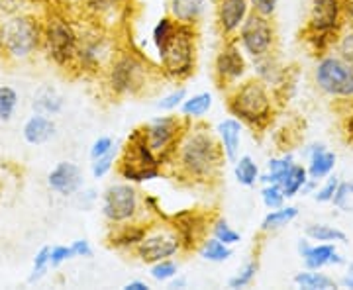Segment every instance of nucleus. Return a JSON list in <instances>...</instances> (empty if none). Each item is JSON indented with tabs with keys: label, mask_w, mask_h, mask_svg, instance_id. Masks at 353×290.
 Returning a JSON list of instances; mask_svg holds the SVG:
<instances>
[{
	"label": "nucleus",
	"mask_w": 353,
	"mask_h": 290,
	"mask_svg": "<svg viewBox=\"0 0 353 290\" xmlns=\"http://www.w3.org/2000/svg\"><path fill=\"white\" fill-rule=\"evenodd\" d=\"M171 165L181 177L189 178L190 183L208 185L210 180H216L226 165L216 132L206 124H201V120L190 122L176 145Z\"/></svg>",
	"instance_id": "nucleus-1"
},
{
	"label": "nucleus",
	"mask_w": 353,
	"mask_h": 290,
	"mask_svg": "<svg viewBox=\"0 0 353 290\" xmlns=\"http://www.w3.org/2000/svg\"><path fill=\"white\" fill-rule=\"evenodd\" d=\"M226 106L228 112L238 118L243 126H250L257 132H263L271 124L275 112L269 87L257 76L241 81L234 89H230Z\"/></svg>",
	"instance_id": "nucleus-2"
},
{
	"label": "nucleus",
	"mask_w": 353,
	"mask_h": 290,
	"mask_svg": "<svg viewBox=\"0 0 353 290\" xmlns=\"http://www.w3.org/2000/svg\"><path fill=\"white\" fill-rule=\"evenodd\" d=\"M116 167H118L120 178H124L132 185L150 183L163 175V163L150 147L143 127H136L128 136L126 145L120 149Z\"/></svg>",
	"instance_id": "nucleus-3"
},
{
	"label": "nucleus",
	"mask_w": 353,
	"mask_h": 290,
	"mask_svg": "<svg viewBox=\"0 0 353 290\" xmlns=\"http://www.w3.org/2000/svg\"><path fill=\"white\" fill-rule=\"evenodd\" d=\"M159 69L171 81H185L194 73L196 61V30L194 25L179 24L167 50L157 57Z\"/></svg>",
	"instance_id": "nucleus-4"
},
{
	"label": "nucleus",
	"mask_w": 353,
	"mask_h": 290,
	"mask_svg": "<svg viewBox=\"0 0 353 290\" xmlns=\"http://www.w3.org/2000/svg\"><path fill=\"white\" fill-rule=\"evenodd\" d=\"M189 124V120H185L181 114L167 112L163 116L153 118L152 122H148L145 126H141L150 147L161 159L163 167L173 163L176 145H179V141H181Z\"/></svg>",
	"instance_id": "nucleus-5"
},
{
	"label": "nucleus",
	"mask_w": 353,
	"mask_h": 290,
	"mask_svg": "<svg viewBox=\"0 0 353 290\" xmlns=\"http://www.w3.org/2000/svg\"><path fill=\"white\" fill-rule=\"evenodd\" d=\"M0 43L14 59H26L43 43V25L34 16H14L0 30Z\"/></svg>",
	"instance_id": "nucleus-6"
},
{
	"label": "nucleus",
	"mask_w": 353,
	"mask_h": 290,
	"mask_svg": "<svg viewBox=\"0 0 353 290\" xmlns=\"http://www.w3.org/2000/svg\"><path fill=\"white\" fill-rule=\"evenodd\" d=\"M143 210L141 194L132 183H112L110 187L102 192L101 212L104 220L112 226L118 224H128L139 220V214Z\"/></svg>",
	"instance_id": "nucleus-7"
},
{
	"label": "nucleus",
	"mask_w": 353,
	"mask_h": 290,
	"mask_svg": "<svg viewBox=\"0 0 353 290\" xmlns=\"http://www.w3.org/2000/svg\"><path fill=\"white\" fill-rule=\"evenodd\" d=\"M318 89L334 101H353V65L341 59L338 53L324 55L314 69Z\"/></svg>",
	"instance_id": "nucleus-8"
},
{
	"label": "nucleus",
	"mask_w": 353,
	"mask_h": 290,
	"mask_svg": "<svg viewBox=\"0 0 353 290\" xmlns=\"http://www.w3.org/2000/svg\"><path fill=\"white\" fill-rule=\"evenodd\" d=\"M43 45L53 63L69 67L75 63L79 50V32L63 16H51L43 25Z\"/></svg>",
	"instance_id": "nucleus-9"
},
{
	"label": "nucleus",
	"mask_w": 353,
	"mask_h": 290,
	"mask_svg": "<svg viewBox=\"0 0 353 290\" xmlns=\"http://www.w3.org/2000/svg\"><path fill=\"white\" fill-rule=\"evenodd\" d=\"M148 67L136 53H122L108 67V87L116 96H134L145 87Z\"/></svg>",
	"instance_id": "nucleus-10"
},
{
	"label": "nucleus",
	"mask_w": 353,
	"mask_h": 290,
	"mask_svg": "<svg viewBox=\"0 0 353 290\" xmlns=\"http://www.w3.org/2000/svg\"><path fill=\"white\" fill-rule=\"evenodd\" d=\"M236 39L248 57L259 59V57L273 53L277 34H275V25L271 22V18L252 12L241 24Z\"/></svg>",
	"instance_id": "nucleus-11"
},
{
	"label": "nucleus",
	"mask_w": 353,
	"mask_h": 290,
	"mask_svg": "<svg viewBox=\"0 0 353 290\" xmlns=\"http://www.w3.org/2000/svg\"><path fill=\"white\" fill-rule=\"evenodd\" d=\"M136 257L145 265H153L163 259H173L183 251L181 240L171 226H155L148 229L143 240L136 245Z\"/></svg>",
	"instance_id": "nucleus-12"
},
{
	"label": "nucleus",
	"mask_w": 353,
	"mask_h": 290,
	"mask_svg": "<svg viewBox=\"0 0 353 290\" xmlns=\"http://www.w3.org/2000/svg\"><path fill=\"white\" fill-rule=\"evenodd\" d=\"M248 69L250 65L238 39H226V43L218 51L214 59V79L218 87L228 90L234 89L238 83L243 81V76L248 75Z\"/></svg>",
	"instance_id": "nucleus-13"
},
{
	"label": "nucleus",
	"mask_w": 353,
	"mask_h": 290,
	"mask_svg": "<svg viewBox=\"0 0 353 290\" xmlns=\"http://www.w3.org/2000/svg\"><path fill=\"white\" fill-rule=\"evenodd\" d=\"M343 24V0H312L304 34L340 36Z\"/></svg>",
	"instance_id": "nucleus-14"
},
{
	"label": "nucleus",
	"mask_w": 353,
	"mask_h": 290,
	"mask_svg": "<svg viewBox=\"0 0 353 290\" xmlns=\"http://www.w3.org/2000/svg\"><path fill=\"white\" fill-rule=\"evenodd\" d=\"M171 227L175 229V234L181 240L183 251H192L199 249V245L204 240V231H206V218L199 214L196 210H181L173 216L167 218Z\"/></svg>",
	"instance_id": "nucleus-15"
},
{
	"label": "nucleus",
	"mask_w": 353,
	"mask_h": 290,
	"mask_svg": "<svg viewBox=\"0 0 353 290\" xmlns=\"http://www.w3.org/2000/svg\"><path fill=\"white\" fill-rule=\"evenodd\" d=\"M252 14L250 0H218L216 2V25L218 32L230 39L240 32L241 24Z\"/></svg>",
	"instance_id": "nucleus-16"
},
{
	"label": "nucleus",
	"mask_w": 353,
	"mask_h": 290,
	"mask_svg": "<svg viewBox=\"0 0 353 290\" xmlns=\"http://www.w3.org/2000/svg\"><path fill=\"white\" fill-rule=\"evenodd\" d=\"M296 249H299V255L303 257L304 267L312 269V271H322L328 265H345V257H341L338 253L336 243H322V241L310 243V240L306 238V240H299Z\"/></svg>",
	"instance_id": "nucleus-17"
},
{
	"label": "nucleus",
	"mask_w": 353,
	"mask_h": 290,
	"mask_svg": "<svg viewBox=\"0 0 353 290\" xmlns=\"http://www.w3.org/2000/svg\"><path fill=\"white\" fill-rule=\"evenodd\" d=\"M48 187L59 196H75L85 189L83 169L73 161H59L48 175Z\"/></svg>",
	"instance_id": "nucleus-18"
},
{
	"label": "nucleus",
	"mask_w": 353,
	"mask_h": 290,
	"mask_svg": "<svg viewBox=\"0 0 353 290\" xmlns=\"http://www.w3.org/2000/svg\"><path fill=\"white\" fill-rule=\"evenodd\" d=\"M106 55H108V48H106L104 38L90 36V34L83 38L79 34V50H77L75 63L79 65L81 71H99Z\"/></svg>",
	"instance_id": "nucleus-19"
},
{
	"label": "nucleus",
	"mask_w": 353,
	"mask_h": 290,
	"mask_svg": "<svg viewBox=\"0 0 353 290\" xmlns=\"http://www.w3.org/2000/svg\"><path fill=\"white\" fill-rule=\"evenodd\" d=\"M241 136H243V124L238 118L230 116L218 122L216 126V138L222 145V152L228 163H234L240 157L241 149Z\"/></svg>",
	"instance_id": "nucleus-20"
},
{
	"label": "nucleus",
	"mask_w": 353,
	"mask_h": 290,
	"mask_svg": "<svg viewBox=\"0 0 353 290\" xmlns=\"http://www.w3.org/2000/svg\"><path fill=\"white\" fill-rule=\"evenodd\" d=\"M306 157H308V165H306V171H308V177L314 178V180H322V178H328L332 175V171L336 169V153L326 149L324 143H312L308 149H306Z\"/></svg>",
	"instance_id": "nucleus-21"
},
{
	"label": "nucleus",
	"mask_w": 353,
	"mask_h": 290,
	"mask_svg": "<svg viewBox=\"0 0 353 290\" xmlns=\"http://www.w3.org/2000/svg\"><path fill=\"white\" fill-rule=\"evenodd\" d=\"M57 134V126L51 120V116L46 114H34L26 120L24 127H22V136H24L26 143L30 145H43Z\"/></svg>",
	"instance_id": "nucleus-22"
},
{
	"label": "nucleus",
	"mask_w": 353,
	"mask_h": 290,
	"mask_svg": "<svg viewBox=\"0 0 353 290\" xmlns=\"http://www.w3.org/2000/svg\"><path fill=\"white\" fill-rule=\"evenodd\" d=\"M148 229L150 226H143L139 220L128 222V224H118V226H112L108 243L114 249H136V245L143 240Z\"/></svg>",
	"instance_id": "nucleus-23"
},
{
	"label": "nucleus",
	"mask_w": 353,
	"mask_h": 290,
	"mask_svg": "<svg viewBox=\"0 0 353 290\" xmlns=\"http://www.w3.org/2000/svg\"><path fill=\"white\" fill-rule=\"evenodd\" d=\"M206 10V0H169V16L179 24L196 25Z\"/></svg>",
	"instance_id": "nucleus-24"
},
{
	"label": "nucleus",
	"mask_w": 353,
	"mask_h": 290,
	"mask_svg": "<svg viewBox=\"0 0 353 290\" xmlns=\"http://www.w3.org/2000/svg\"><path fill=\"white\" fill-rule=\"evenodd\" d=\"M65 99L61 92L51 87V85H43L36 90L34 101H32V108L36 114H46V116H57L63 112Z\"/></svg>",
	"instance_id": "nucleus-25"
},
{
	"label": "nucleus",
	"mask_w": 353,
	"mask_h": 290,
	"mask_svg": "<svg viewBox=\"0 0 353 290\" xmlns=\"http://www.w3.org/2000/svg\"><path fill=\"white\" fill-rule=\"evenodd\" d=\"M212 104H214V99L210 92H196L185 99L179 108V114L189 122H199L212 110Z\"/></svg>",
	"instance_id": "nucleus-26"
},
{
	"label": "nucleus",
	"mask_w": 353,
	"mask_h": 290,
	"mask_svg": "<svg viewBox=\"0 0 353 290\" xmlns=\"http://www.w3.org/2000/svg\"><path fill=\"white\" fill-rule=\"evenodd\" d=\"M234 177L238 180V185L245 187V189H253L255 185H259L261 169L252 155H240L234 161Z\"/></svg>",
	"instance_id": "nucleus-27"
},
{
	"label": "nucleus",
	"mask_w": 353,
	"mask_h": 290,
	"mask_svg": "<svg viewBox=\"0 0 353 290\" xmlns=\"http://www.w3.org/2000/svg\"><path fill=\"white\" fill-rule=\"evenodd\" d=\"M292 165H294V155L292 153H283L279 157H271L267 161L265 173H261L259 183L261 185H281V180L289 173Z\"/></svg>",
	"instance_id": "nucleus-28"
},
{
	"label": "nucleus",
	"mask_w": 353,
	"mask_h": 290,
	"mask_svg": "<svg viewBox=\"0 0 353 290\" xmlns=\"http://www.w3.org/2000/svg\"><path fill=\"white\" fill-rule=\"evenodd\" d=\"M253 71L257 73V79L263 81L267 87H279V85H283L285 71L271 57V53L265 55V57H259V59H253Z\"/></svg>",
	"instance_id": "nucleus-29"
},
{
	"label": "nucleus",
	"mask_w": 353,
	"mask_h": 290,
	"mask_svg": "<svg viewBox=\"0 0 353 290\" xmlns=\"http://www.w3.org/2000/svg\"><path fill=\"white\" fill-rule=\"evenodd\" d=\"M176 25H179V22H176L173 16H169V14H165V16H161V18L155 22V25H153L152 30V43L153 48H155L157 57H159V55L167 50V45L171 43V39H173V36H175L176 32Z\"/></svg>",
	"instance_id": "nucleus-30"
},
{
	"label": "nucleus",
	"mask_w": 353,
	"mask_h": 290,
	"mask_svg": "<svg viewBox=\"0 0 353 290\" xmlns=\"http://www.w3.org/2000/svg\"><path fill=\"white\" fill-rule=\"evenodd\" d=\"M292 282L299 287V289L306 290H332L338 289V280H334L332 277H328L326 273H320V271H312V269H306V271H301L296 273Z\"/></svg>",
	"instance_id": "nucleus-31"
},
{
	"label": "nucleus",
	"mask_w": 353,
	"mask_h": 290,
	"mask_svg": "<svg viewBox=\"0 0 353 290\" xmlns=\"http://www.w3.org/2000/svg\"><path fill=\"white\" fill-rule=\"evenodd\" d=\"M299 218V208L296 206H281L275 210H269L267 216L261 220V231L263 234H271V231H279L283 227H287L290 222H294Z\"/></svg>",
	"instance_id": "nucleus-32"
},
{
	"label": "nucleus",
	"mask_w": 353,
	"mask_h": 290,
	"mask_svg": "<svg viewBox=\"0 0 353 290\" xmlns=\"http://www.w3.org/2000/svg\"><path fill=\"white\" fill-rule=\"evenodd\" d=\"M199 255L208 263H226L232 259L234 249H232V245H226L224 241L210 236V238H204L199 245Z\"/></svg>",
	"instance_id": "nucleus-33"
},
{
	"label": "nucleus",
	"mask_w": 353,
	"mask_h": 290,
	"mask_svg": "<svg viewBox=\"0 0 353 290\" xmlns=\"http://www.w3.org/2000/svg\"><path fill=\"white\" fill-rule=\"evenodd\" d=\"M306 238L310 241H322V243H345L347 236L340 227L330 224H308L304 229Z\"/></svg>",
	"instance_id": "nucleus-34"
},
{
	"label": "nucleus",
	"mask_w": 353,
	"mask_h": 290,
	"mask_svg": "<svg viewBox=\"0 0 353 290\" xmlns=\"http://www.w3.org/2000/svg\"><path fill=\"white\" fill-rule=\"evenodd\" d=\"M308 171H306V167L301 163H294L289 169V173L285 175V178L281 180V189L285 192V196L287 198H294L296 194H301V190L306 185V180H308Z\"/></svg>",
	"instance_id": "nucleus-35"
},
{
	"label": "nucleus",
	"mask_w": 353,
	"mask_h": 290,
	"mask_svg": "<svg viewBox=\"0 0 353 290\" xmlns=\"http://www.w3.org/2000/svg\"><path fill=\"white\" fill-rule=\"evenodd\" d=\"M118 155H120V149H118V145H114L108 153H104L101 157L92 159V161H90V175H92V178L101 180V178H104L106 175H110L114 171V167H116Z\"/></svg>",
	"instance_id": "nucleus-36"
},
{
	"label": "nucleus",
	"mask_w": 353,
	"mask_h": 290,
	"mask_svg": "<svg viewBox=\"0 0 353 290\" xmlns=\"http://www.w3.org/2000/svg\"><path fill=\"white\" fill-rule=\"evenodd\" d=\"M210 234L214 236L216 240L224 241L226 245H238L241 241V234L228 222L226 218H216L214 222L210 224Z\"/></svg>",
	"instance_id": "nucleus-37"
},
{
	"label": "nucleus",
	"mask_w": 353,
	"mask_h": 290,
	"mask_svg": "<svg viewBox=\"0 0 353 290\" xmlns=\"http://www.w3.org/2000/svg\"><path fill=\"white\" fill-rule=\"evenodd\" d=\"M50 267H51V247L50 245H43V247L36 253V257H34V265H32V273H30V277H28V282H30V284H36V282H39L41 278L48 275Z\"/></svg>",
	"instance_id": "nucleus-38"
},
{
	"label": "nucleus",
	"mask_w": 353,
	"mask_h": 290,
	"mask_svg": "<svg viewBox=\"0 0 353 290\" xmlns=\"http://www.w3.org/2000/svg\"><path fill=\"white\" fill-rule=\"evenodd\" d=\"M176 275H179V263L173 259H163V261H157V263L150 265V277L159 284H167Z\"/></svg>",
	"instance_id": "nucleus-39"
},
{
	"label": "nucleus",
	"mask_w": 353,
	"mask_h": 290,
	"mask_svg": "<svg viewBox=\"0 0 353 290\" xmlns=\"http://www.w3.org/2000/svg\"><path fill=\"white\" fill-rule=\"evenodd\" d=\"M257 271H259V263H257V261H248V263L241 267L240 271H238L234 277L228 280V289H232V290L248 289L253 280H255Z\"/></svg>",
	"instance_id": "nucleus-40"
},
{
	"label": "nucleus",
	"mask_w": 353,
	"mask_h": 290,
	"mask_svg": "<svg viewBox=\"0 0 353 290\" xmlns=\"http://www.w3.org/2000/svg\"><path fill=\"white\" fill-rule=\"evenodd\" d=\"M18 108V92L12 87H0V122H10Z\"/></svg>",
	"instance_id": "nucleus-41"
},
{
	"label": "nucleus",
	"mask_w": 353,
	"mask_h": 290,
	"mask_svg": "<svg viewBox=\"0 0 353 290\" xmlns=\"http://www.w3.org/2000/svg\"><path fill=\"white\" fill-rule=\"evenodd\" d=\"M189 94H187V89L185 87H176V89L169 90L167 94H163L159 101H157V110H161V112H175L181 108V104L185 102Z\"/></svg>",
	"instance_id": "nucleus-42"
},
{
	"label": "nucleus",
	"mask_w": 353,
	"mask_h": 290,
	"mask_svg": "<svg viewBox=\"0 0 353 290\" xmlns=\"http://www.w3.org/2000/svg\"><path fill=\"white\" fill-rule=\"evenodd\" d=\"M285 200H287V196L279 185H263L261 187V202L267 210H275V208L285 206Z\"/></svg>",
	"instance_id": "nucleus-43"
},
{
	"label": "nucleus",
	"mask_w": 353,
	"mask_h": 290,
	"mask_svg": "<svg viewBox=\"0 0 353 290\" xmlns=\"http://www.w3.org/2000/svg\"><path fill=\"white\" fill-rule=\"evenodd\" d=\"M336 53L341 59H345L347 63L353 65V25L347 32L340 34V38L336 41Z\"/></svg>",
	"instance_id": "nucleus-44"
},
{
	"label": "nucleus",
	"mask_w": 353,
	"mask_h": 290,
	"mask_svg": "<svg viewBox=\"0 0 353 290\" xmlns=\"http://www.w3.org/2000/svg\"><path fill=\"white\" fill-rule=\"evenodd\" d=\"M338 185H340V178L328 177V180H326L320 189H316L314 200L320 202V204H328V202H332L334 194H336V190H338Z\"/></svg>",
	"instance_id": "nucleus-45"
},
{
	"label": "nucleus",
	"mask_w": 353,
	"mask_h": 290,
	"mask_svg": "<svg viewBox=\"0 0 353 290\" xmlns=\"http://www.w3.org/2000/svg\"><path fill=\"white\" fill-rule=\"evenodd\" d=\"M71 259H75L71 245H55V247H51V267L53 269L61 267L67 261H71Z\"/></svg>",
	"instance_id": "nucleus-46"
},
{
	"label": "nucleus",
	"mask_w": 353,
	"mask_h": 290,
	"mask_svg": "<svg viewBox=\"0 0 353 290\" xmlns=\"http://www.w3.org/2000/svg\"><path fill=\"white\" fill-rule=\"evenodd\" d=\"M114 145H116V141H114L110 136H101V138L94 139V141H92V145H90V152H88L90 161H92V159H97V157H101V155H104V153L110 152Z\"/></svg>",
	"instance_id": "nucleus-47"
},
{
	"label": "nucleus",
	"mask_w": 353,
	"mask_h": 290,
	"mask_svg": "<svg viewBox=\"0 0 353 290\" xmlns=\"http://www.w3.org/2000/svg\"><path fill=\"white\" fill-rule=\"evenodd\" d=\"M250 4H252V10L255 14L273 18V14L277 12L279 0H250Z\"/></svg>",
	"instance_id": "nucleus-48"
},
{
	"label": "nucleus",
	"mask_w": 353,
	"mask_h": 290,
	"mask_svg": "<svg viewBox=\"0 0 353 290\" xmlns=\"http://www.w3.org/2000/svg\"><path fill=\"white\" fill-rule=\"evenodd\" d=\"M350 196H353V194L350 192L347 183H341L340 180L338 190H336V194H334V198H332V204H334L336 208H340V210H350Z\"/></svg>",
	"instance_id": "nucleus-49"
},
{
	"label": "nucleus",
	"mask_w": 353,
	"mask_h": 290,
	"mask_svg": "<svg viewBox=\"0 0 353 290\" xmlns=\"http://www.w3.org/2000/svg\"><path fill=\"white\" fill-rule=\"evenodd\" d=\"M71 249H73V255H75V259H90L92 255H94V249H92V245H90V241L88 240H75L71 243Z\"/></svg>",
	"instance_id": "nucleus-50"
},
{
	"label": "nucleus",
	"mask_w": 353,
	"mask_h": 290,
	"mask_svg": "<svg viewBox=\"0 0 353 290\" xmlns=\"http://www.w3.org/2000/svg\"><path fill=\"white\" fill-rule=\"evenodd\" d=\"M141 202H143V210H145V212H150V214H157L159 218H167V216L163 214V210H161V204H159V200H157V196H153V194H145V196L141 198Z\"/></svg>",
	"instance_id": "nucleus-51"
},
{
	"label": "nucleus",
	"mask_w": 353,
	"mask_h": 290,
	"mask_svg": "<svg viewBox=\"0 0 353 290\" xmlns=\"http://www.w3.org/2000/svg\"><path fill=\"white\" fill-rule=\"evenodd\" d=\"M75 196H79V204L83 206V208H90L94 202L99 200V196H97V190L94 189H87V190H79Z\"/></svg>",
	"instance_id": "nucleus-52"
},
{
	"label": "nucleus",
	"mask_w": 353,
	"mask_h": 290,
	"mask_svg": "<svg viewBox=\"0 0 353 290\" xmlns=\"http://www.w3.org/2000/svg\"><path fill=\"white\" fill-rule=\"evenodd\" d=\"M343 20L353 25V0H343Z\"/></svg>",
	"instance_id": "nucleus-53"
},
{
	"label": "nucleus",
	"mask_w": 353,
	"mask_h": 290,
	"mask_svg": "<svg viewBox=\"0 0 353 290\" xmlns=\"http://www.w3.org/2000/svg\"><path fill=\"white\" fill-rule=\"evenodd\" d=\"M124 290H150V284L145 280H130L124 284Z\"/></svg>",
	"instance_id": "nucleus-54"
},
{
	"label": "nucleus",
	"mask_w": 353,
	"mask_h": 290,
	"mask_svg": "<svg viewBox=\"0 0 353 290\" xmlns=\"http://www.w3.org/2000/svg\"><path fill=\"white\" fill-rule=\"evenodd\" d=\"M167 284H169V289H187V278L176 275V277L173 278V280H169Z\"/></svg>",
	"instance_id": "nucleus-55"
},
{
	"label": "nucleus",
	"mask_w": 353,
	"mask_h": 290,
	"mask_svg": "<svg viewBox=\"0 0 353 290\" xmlns=\"http://www.w3.org/2000/svg\"><path fill=\"white\" fill-rule=\"evenodd\" d=\"M345 134H347V138L353 141V104H352V112H350L347 120H345Z\"/></svg>",
	"instance_id": "nucleus-56"
},
{
	"label": "nucleus",
	"mask_w": 353,
	"mask_h": 290,
	"mask_svg": "<svg viewBox=\"0 0 353 290\" xmlns=\"http://www.w3.org/2000/svg\"><path fill=\"white\" fill-rule=\"evenodd\" d=\"M338 284L343 287V289H353V275H347V273H345V277L341 278V280H338Z\"/></svg>",
	"instance_id": "nucleus-57"
},
{
	"label": "nucleus",
	"mask_w": 353,
	"mask_h": 290,
	"mask_svg": "<svg viewBox=\"0 0 353 290\" xmlns=\"http://www.w3.org/2000/svg\"><path fill=\"white\" fill-rule=\"evenodd\" d=\"M347 275H353V263H350V265H347Z\"/></svg>",
	"instance_id": "nucleus-58"
},
{
	"label": "nucleus",
	"mask_w": 353,
	"mask_h": 290,
	"mask_svg": "<svg viewBox=\"0 0 353 290\" xmlns=\"http://www.w3.org/2000/svg\"><path fill=\"white\" fill-rule=\"evenodd\" d=\"M108 2H112V4H120V2H124V0H108Z\"/></svg>",
	"instance_id": "nucleus-59"
},
{
	"label": "nucleus",
	"mask_w": 353,
	"mask_h": 290,
	"mask_svg": "<svg viewBox=\"0 0 353 290\" xmlns=\"http://www.w3.org/2000/svg\"><path fill=\"white\" fill-rule=\"evenodd\" d=\"M347 187H350V192L353 194V180H352V183H347Z\"/></svg>",
	"instance_id": "nucleus-60"
},
{
	"label": "nucleus",
	"mask_w": 353,
	"mask_h": 290,
	"mask_svg": "<svg viewBox=\"0 0 353 290\" xmlns=\"http://www.w3.org/2000/svg\"><path fill=\"white\" fill-rule=\"evenodd\" d=\"M0 50H2V43H0Z\"/></svg>",
	"instance_id": "nucleus-61"
}]
</instances>
